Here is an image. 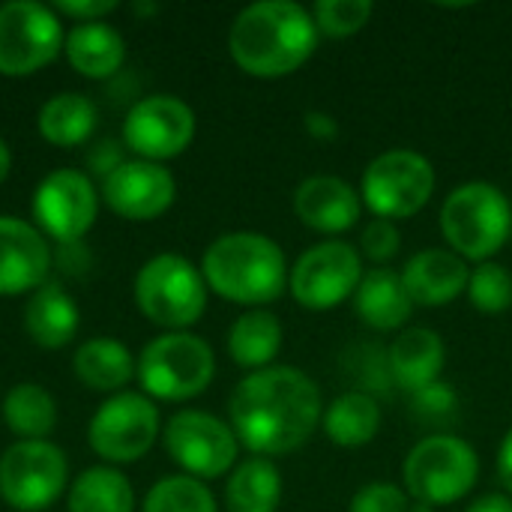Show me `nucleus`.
Returning a JSON list of instances; mask_svg holds the SVG:
<instances>
[{
	"instance_id": "obj_38",
	"label": "nucleus",
	"mask_w": 512,
	"mask_h": 512,
	"mask_svg": "<svg viewBox=\"0 0 512 512\" xmlns=\"http://www.w3.org/2000/svg\"><path fill=\"white\" fill-rule=\"evenodd\" d=\"M303 126H306V132H309L315 141H321V144L339 138V120H336L333 114H327V111H318V108H315V111H306Z\"/></svg>"
},
{
	"instance_id": "obj_14",
	"label": "nucleus",
	"mask_w": 512,
	"mask_h": 512,
	"mask_svg": "<svg viewBox=\"0 0 512 512\" xmlns=\"http://www.w3.org/2000/svg\"><path fill=\"white\" fill-rule=\"evenodd\" d=\"M195 138V111L177 96H147L123 120V141L147 162L180 156Z\"/></svg>"
},
{
	"instance_id": "obj_3",
	"label": "nucleus",
	"mask_w": 512,
	"mask_h": 512,
	"mask_svg": "<svg viewBox=\"0 0 512 512\" xmlns=\"http://www.w3.org/2000/svg\"><path fill=\"white\" fill-rule=\"evenodd\" d=\"M207 288L243 306H264L288 288V261L276 240L258 231H231L216 237L201 261Z\"/></svg>"
},
{
	"instance_id": "obj_25",
	"label": "nucleus",
	"mask_w": 512,
	"mask_h": 512,
	"mask_svg": "<svg viewBox=\"0 0 512 512\" xmlns=\"http://www.w3.org/2000/svg\"><path fill=\"white\" fill-rule=\"evenodd\" d=\"M72 366H75L78 381L90 390H99V393H111V390L126 387L132 381V375L138 372L129 348L114 342V339H87L75 351Z\"/></svg>"
},
{
	"instance_id": "obj_1",
	"label": "nucleus",
	"mask_w": 512,
	"mask_h": 512,
	"mask_svg": "<svg viewBox=\"0 0 512 512\" xmlns=\"http://www.w3.org/2000/svg\"><path fill=\"white\" fill-rule=\"evenodd\" d=\"M228 408L237 441L261 459L300 450L324 417L318 384L294 366L249 372Z\"/></svg>"
},
{
	"instance_id": "obj_41",
	"label": "nucleus",
	"mask_w": 512,
	"mask_h": 512,
	"mask_svg": "<svg viewBox=\"0 0 512 512\" xmlns=\"http://www.w3.org/2000/svg\"><path fill=\"white\" fill-rule=\"evenodd\" d=\"M465 512H512V498H507V495H483Z\"/></svg>"
},
{
	"instance_id": "obj_42",
	"label": "nucleus",
	"mask_w": 512,
	"mask_h": 512,
	"mask_svg": "<svg viewBox=\"0 0 512 512\" xmlns=\"http://www.w3.org/2000/svg\"><path fill=\"white\" fill-rule=\"evenodd\" d=\"M9 168H12V153H9V147H6V141L0 138V183L9 177Z\"/></svg>"
},
{
	"instance_id": "obj_9",
	"label": "nucleus",
	"mask_w": 512,
	"mask_h": 512,
	"mask_svg": "<svg viewBox=\"0 0 512 512\" xmlns=\"http://www.w3.org/2000/svg\"><path fill=\"white\" fill-rule=\"evenodd\" d=\"M363 276V258L351 243L324 240L297 258L288 273V291L303 309L327 312L357 294Z\"/></svg>"
},
{
	"instance_id": "obj_18",
	"label": "nucleus",
	"mask_w": 512,
	"mask_h": 512,
	"mask_svg": "<svg viewBox=\"0 0 512 512\" xmlns=\"http://www.w3.org/2000/svg\"><path fill=\"white\" fill-rule=\"evenodd\" d=\"M294 213L312 231L342 234V231L357 225V219L363 213V198L342 177L318 174V177H309L297 186Z\"/></svg>"
},
{
	"instance_id": "obj_2",
	"label": "nucleus",
	"mask_w": 512,
	"mask_h": 512,
	"mask_svg": "<svg viewBox=\"0 0 512 512\" xmlns=\"http://www.w3.org/2000/svg\"><path fill=\"white\" fill-rule=\"evenodd\" d=\"M318 45V27L309 9L294 0H261L246 6L228 33L234 63L255 78H282L297 72Z\"/></svg>"
},
{
	"instance_id": "obj_34",
	"label": "nucleus",
	"mask_w": 512,
	"mask_h": 512,
	"mask_svg": "<svg viewBox=\"0 0 512 512\" xmlns=\"http://www.w3.org/2000/svg\"><path fill=\"white\" fill-rule=\"evenodd\" d=\"M411 498L393 483H369L351 498V512H408Z\"/></svg>"
},
{
	"instance_id": "obj_16",
	"label": "nucleus",
	"mask_w": 512,
	"mask_h": 512,
	"mask_svg": "<svg viewBox=\"0 0 512 512\" xmlns=\"http://www.w3.org/2000/svg\"><path fill=\"white\" fill-rule=\"evenodd\" d=\"M177 195V183L171 171L159 162L147 159H132L114 168L105 183H102V198L105 204L132 222H150L159 219Z\"/></svg>"
},
{
	"instance_id": "obj_5",
	"label": "nucleus",
	"mask_w": 512,
	"mask_h": 512,
	"mask_svg": "<svg viewBox=\"0 0 512 512\" xmlns=\"http://www.w3.org/2000/svg\"><path fill=\"white\" fill-rule=\"evenodd\" d=\"M135 303L153 324L183 333L207 309V282L189 258L162 252L138 270Z\"/></svg>"
},
{
	"instance_id": "obj_29",
	"label": "nucleus",
	"mask_w": 512,
	"mask_h": 512,
	"mask_svg": "<svg viewBox=\"0 0 512 512\" xmlns=\"http://www.w3.org/2000/svg\"><path fill=\"white\" fill-rule=\"evenodd\" d=\"M3 420L21 441H45L54 432L57 408L51 393L39 384H18L3 399Z\"/></svg>"
},
{
	"instance_id": "obj_21",
	"label": "nucleus",
	"mask_w": 512,
	"mask_h": 512,
	"mask_svg": "<svg viewBox=\"0 0 512 512\" xmlns=\"http://www.w3.org/2000/svg\"><path fill=\"white\" fill-rule=\"evenodd\" d=\"M354 309L357 318L372 330H399L411 318L414 300L402 282V273L375 267L363 276L354 294Z\"/></svg>"
},
{
	"instance_id": "obj_15",
	"label": "nucleus",
	"mask_w": 512,
	"mask_h": 512,
	"mask_svg": "<svg viewBox=\"0 0 512 512\" xmlns=\"http://www.w3.org/2000/svg\"><path fill=\"white\" fill-rule=\"evenodd\" d=\"M99 198L93 180L81 171L60 168L48 174L33 195V216L48 237L60 243L81 240L96 222Z\"/></svg>"
},
{
	"instance_id": "obj_12",
	"label": "nucleus",
	"mask_w": 512,
	"mask_h": 512,
	"mask_svg": "<svg viewBox=\"0 0 512 512\" xmlns=\"http://www.w3.org/2000/svg\"><path fill=\"white\" fill-rule=\"evenodd\" d=\"M159 435V411L141 393H117L90 420V447L105 462H138Z\"/></svg>"
},
{
	"instance_id": "obj_11",
	"label": "nucleus",
	"mask_w": 512,
	"mask_h": 512,
	"mask_svg": "<svg viewBox=\"0 0 512 512\" xmlns=\"http://www.w3.org/2000/svg\"><path fill=\"white\" fill-rule=\"evenodd\" d=\"M63 24L54 9L33 0L0 6V75L21 78L39 72L63 48Z\"/></svg>"
},
{
	"instance_id": "obj_40",
	"label": "nucleus",
	"mask_w": 512,
	"mask_h": 512,
	"mask_svg": "<svg viewBox=\"0 0 512 512\" xmlns=\"http://www.w3.org/2000/svg\"><path fill=\"white\" fill-rule=\"evenodd\" d=\"M498 477H501L504 489L512 495V429L504 435L501 450H498Z\"/></svg>"
},
{
	"instance_id": "obj_24",
	"label": "nucleus",
	"mask_w": 512,
	"mask_h": 512,
	"mask_svg": "<svg viewBox=\"0 0 512 512\" xmlns=\"http://www.w3.org/2000/svg\"><path fill=\"white\" fill-rule=\"evenodd\" d=\"M282 348V324L273 312L252 309L243 312L228 333V354L240 369L261 372L270 369Z\"/></svg>"
},
{
	"instance_id": "obj_43",
	"label": "nucleus",
	"mask_w": 512,
	"mask_h": 512,
	"mask_svg": "<svg viewBox=\"0 0 512 512\" xmlns=\"http://www.w3.org/2000/svg\"><path fill=\"white\" fill-rule=\"evenodd\" d=\"M408 512H435V507H429V504H420V501H411Z\"/></svg>"
},
{
	"instance_id": "obj_33",
	"label": "nucleus",
	"mask_w": 512,
	"mask_h": 512,
	"mask_svg": "<svg viewBox=\"0 0 512 512\" xmlns=\"http://www.w3.org/2000/svg\"><path fill=\"white\" fill-rule=\"evenodd\" d=\"M468 297L477 312L483 315H501L512 306V276L492 261L477 264L468 279Z\"/></svg>"
},
{
	"instance_id": "obj_26",
	"label": "nucleus",
	"mask_w": 512,
	"mask_h": 512,
	"mask_svg": "<svg viewBox=\"0 0 512 512\" xmlns=\"http://www.w3.org/2000/svg\"><path fill=\"white\" fill-rule=\"evenodd\" d=\"M321 423H324V435L336 447L354 450V447L369 444L378 435V429H381V408H378L375 396L351 390V393H342L324 411Z\"/></svg>"
},
{
	"instance_id": "obj_39",
	"label": "nucleus",
	"mask_w": 512,
	"mask_h": 512,
	"mask_svg": "<svg viewBox=\"0 0 512 512\" xmlns=\"http://www.w3.org/2000/svg\"><path fill=\"white\" fill-rule=\"evenodd\" d=\"M87 162H90V168L96 171V174H111L114 168H120L123 165V159H120V150H117V144L114 141H102L99 147H93V153L87 156Z\"/></svg>"
},
{
	"instance_id": "obj_6",
	"label": "nucleus",
	"mask_w": 512,
	"mask_h": 512,
	"mask_svg": "<svg viewBox=\"0 0 512 512\" xmlns=\"http://www.w3.org/2000/svg\"><path fill=\"white\" fill-rule=\"evenodd\" d=\"M402 474L411 501L450 507L474 489L480 459L477 450L456 435H429L408 453Z\"/></svg>"
},
{
	"instance_id": "obj_10",
	"label": "nucleus",
	"mask_w": 512,
	"mask_h": 512,
	"mask_svg": "<svg viewBox=\"0 0 512 512\" xmlns=\"http://www.w3.org/2000/svg\"><path fill=\"white\" fill-rule=\"evenodd\" d=\"M66 480V456L51 441H18L0 456V495L12 510H48L63 495Z\"/></svg>"
},
{
	"instance_id": "obj_30",
	"label": "nucleus",
	"mask_w": 512,
	"mask_h": 512,
	"mask_svg": "<svg viewBox=\"0 0 512 512\" xmlns=\"http://www.w3.org/2000/svg\"><path fill=\"white\" fill-rule=\"evenodd\" d=\"M69 512H135V492L114 468H87L69 489Z\"/></svg>"
},
{
	"instance_id": "obj_28",
	"label": "nucleus",
	"mask_w": 512,
	"mask_h": 512,
	"mask_svg": "<svg viewBox=\"0 0 512 512\" xmlns=\"http://www.w3.org/2000/svg\"><path fill=\"white\" fill-rule=\"evenodd\" d=\"M39 135L54 147L84 144L96 126V105L81 93H57L39 108Z\"/></svg>"
},
{
	"instance_id": "obj_32",
	"label": "nucleus",
	"mask_w": 512,
	"mask_h": 512,
	"mask_svg": "<svg viewBox=\"0 0 512 512\" xmlns=\"http://www.w3.org/2000/svg\"><path fill=\"white\" fill-rule=\"evenodd\" d=\"M375 12L372 0H318L312 6V18L318 33L333 36V39H345L360 33L369 18Z\"/></svg>"
},
{
	"instance_id": "obj_4",
	"label": "nucleus",
	"mask_w": 512,
	"mask_h": 512,
	"mask_svg": "<svg viewBox=\"0 0 512 512\" xmlns=\"http://www.w3.org/2000/svg\"><path fill=\"white\" fill-rule=\"evenodd\" d=\"M441 231L459 258L483 264L510 240V201L498 186L483 180L456 186L441 207Z\"/></svg>"
},
{
	"instance_id": "obj_19",
	"label": "nucleus",
	"mask_w": 512,
	"mask_h": 512,
	"mask_svg": "<svg viewBox=\"0 0 512 512\" xmlns=\"http://www.w3.org/2000/svg\"><path fill=\"white\" fill-rule=\"evenodd\" d=\"M468 279L471 270L453 249H423L402 270V282L417 306L453 303L468 291Z\"/></svg>"
},
{
	"instance_id": "obj_27",
	"label": "nucleus",
	"mask_w": 512,
	"mask_h": 512,
	"mask_svg": "<svg viewBox=\"0 0 512 512\" xmlns=\"http://www.w3.org/2000/svg\"><path fill=\"white\" fill-rule=\"evenodd\" d=\"M282 501V474L270 459H246L225 486L228 512H276Z\"/></svg>"
},
{
	"instance_id": "obj_8",
	"label": "nucleus",
	"mask_w": 512,
	"mask_h": 512,
	"mask_svg": "<svg viewBox=\"0 0 512 512\" xmlns=\"http://www.w3.org/2000/svg\"><path fill=\"white\" fill-rule=\"evenodd\" d=\"M435 192V168L417 150H387L369 162L360 180L363 204L387 222L411 219Z\"/></svg>"
},
{
	"instance_id": "obj_22",
	"label": "nucleus",
	"mask_w": 512,
	"mask_h": 512,
	"mask_svg": "<svg viewBox=\"0 0 512 512\" xmlns=\"http://www.w3.org/2000/svg\"><path fill=\"white\" fill-rule=\"evenodd\" d=\"M63 51L72 69L84 78H111L126 60L123 36L105 21L75 24L63 42Z\"/></svg>"
},
{
	"instance_id": "obj_13",
	"label": "nucleus",
	"mask_w": 512,
	"mask_h": 512,
	"mask_svg": "<svg viewBox=\"0 0 512 512\" xmlns=\"http://www.w3.org/2000/svg\"><path fill=\"white\" fill-rule=\"evenodd\" d=\"M237 435L204 411H180L165 426L168 456L195 480H213L237 462Z\"/></svg>"
},
{
	"instance_id": "obj_36",
	"label": "nucleus",
	"mask_w": 512,
	"mask_h": 512,
	"mask_svg": "<svg viewBox=\"0 0 512 512\" xmlns=\"http://www.w3.org/2000/svg\"><path fill=\"white\" fill-rule=\"evenodd\" d=\"M456 411V393L447 384H432L420 393H414V414L426 423H441Z\"/></svg>"
},
{
	"instance_id": "obj_7",
	"label": "nucleus",
	"mask_w": 512,
	"mask_h": 512,
	"mask_svg": "<svg viewBox=\"0 0 512 512\" xmlns=\"http://www.w3.org/2000/svg\"><path fill=\"white\" fill-rule=\"evenodd\" d=\"M135 375L147 396L183 402L210 387L216 357L213 348L192 333H165L141 351Z\"/></svg>"
},
{
	"instance_id": "obj_23",
	"label": "nucleus",
	"mask_w": 512,
	"mask_h": 512,
	"mask_svg": "<svg viewBox=\"0 0 512 512\" xmlns=\"http://www.w3.org/2000/svg\"><path fill=\"white\" fill-rule=\"evenodd\" d=\"M78 321L81 318H78L75 300L57 282H45L39 291H33V297L24 309V327H27L30 339L39 348H51V351L72 342Z\"/></svg>"
},
{
	"instance_id": "obj_37",
	"label": "nucleus",
	"mask_w": 512,
	"mask_h": 512,
	"mask_svg": "<svg viewBox=\"0 0 512 512\" xmlns=\"http://www.w3.org/2000/svg\"><path fill=\"white\" fill-rule=\"evenodd\" d=\"M54 9L63 12V15H69V18H75L78 24H84V21H99V18H105L108 12H114V9H117V0H84V3L60 0Z\"/></svg>"
},
{
	"instance_id": "obj_35",
	"label": "nucleus",
	"mask_w": 512,
	"mask_h": 512,
	"mask_svg": "<svg viewBox=\"0 0 512 512\" xmlns=\"http://www.w3.org/2000/svg\"><path fill=\"white\" fill-rule=\"evenodd\" d=\"M399 246H402L399 228L387 219H372L360 234V249L375 264H387L390 258H396Z\"/></svg>"
},
{
	"instance_id": "obj_17",
	"label": "nucleus",
	"mask_w": 512,
	"mask_h": 512,
	"mask_svg": "<svg viewBox=\"0 0 512 512\" xmlns=\"http://www.w3.org/2000/svg\"><path fill=\"white\" fill-rule=\"evenodd\" d=\"M51 270L45 237L15 216H0V297L39 291Z\"/></svg>"
},
{
	"instance_id": "obj_31",
	"label": "nucleus",
	"mask_w": 512,
	"mask_h": 512,
	"mask_svg": "<svg viewBox=\"0 0 512 512\" xmlns=\"http://www.w3.org/2000/svg\"><path fill=\"white\" fill-rule=\"evenodd\" d=\"M144 512H219L213 492L195 477H165L159 480L147 498Z\"/></svg>"
},
{
	"instance_id": "obj_20",
	"label": "nucleus",
	"mask_w": 512,
	"mask_h": 512,
	"mask_svg": "<svg viewBox=\"0 0 512 512\" xmlns=\"http://www.w3.org/2000/svg\"><path fill=\"white\" fill-rule=\"evenodd\" d=\"M444 360H447L444 339L429 327H411L399 333L387 351L390 378L408 393H420L438 384L444 372Z\"/></svg>"
}]
</instances>
